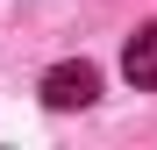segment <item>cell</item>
Masks as SVG:
<instances>
[{
  "label": "cell",
  "mask_w": 157,
  "mask_h": 150,
  "mask_svg": "<svg viewBox=\"0 0 157 150\" xmlns=\"http://www.w3.org/2000/svg\"><path fill=\"white\" fill-rule=\"evenodd\" d=\"M43 100L50 107H93L100 100V71L93 64H50L43 71Z\"/></svg>",
  "instance_id": "6da1fadb"
},
{
  "label": "cell",
  "mask_w": 157,
  "mask_h": 150,
  "mask_svg": "<svg viewBox=\"0 0 157 150\" xmlns=\"http://www.w3.org/2000/svg\"><path fill=\"white\" fill-rule=\"evenodd\" d=\"M121 71H128V86H157V21H143V29L128 36Z\"/></svg>",
  "instance_id": "7a4b0ae2"
}]
</instances>
